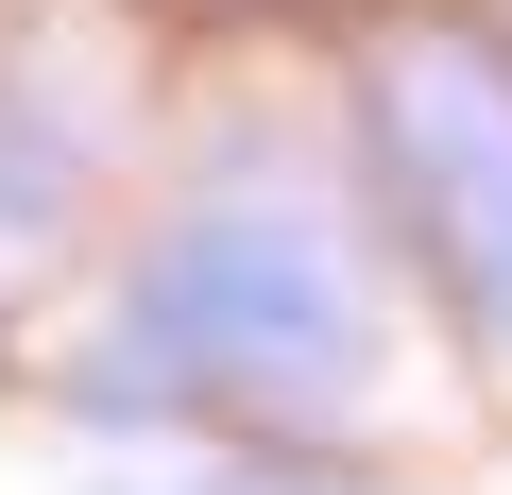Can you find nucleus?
<instances>
[{
  "mask_svg": "<svg viewBox=\"0 0 512 495\" xmlns=\"http://www.w3.org/2000/svg\"><path fill=\"white\" fill-rule=\"evenodd\" d=\"M120 376H171L205 410H342L376 376V308L291 205H188L137 257Z\"/></svg>",
  "mask_w": 512,
  "mask_h": 495,
  "instance_id": "1",
  "label": "nucleus"
},
{
  "mask_svg": "<svg viewBox=\"0 0 512 495\" xmlns=\"http://www.w3.org/2000/svg\"><path fill=\"white\" fill-rule=\"evenodd\" d=\"M376 154L427 222V257L461 274V308L512 342V52L495 35H410L376 52Z\"/></svg>",
  "mask_w": 512,
  "mask_h": 495,
  "instance_id": "2",
  "label": "nucleus"
}]
</instances>
